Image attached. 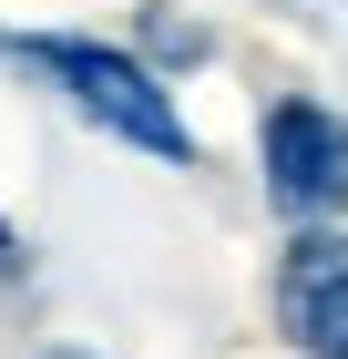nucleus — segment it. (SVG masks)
Listing matches in <instances>:
<instances>
[{
  "mask_svg": "<svg viewBox=\"0 0 348 359\" xmlns=\"http://www.w3.org/2000/svg\"><path fill=\"white\" fill-rule=\"evenodd\" d=\"M41 359H103V349H82V339H52V349H41Z\"/></svg>",
  "mask_w": 348,
  "mask_h": 359,
  "instance_id": "5",
  "label": "nucleus"
},
{
  "mask_svg": "<svg viewBox=\"0 0 348 359\" xmlns=\"http://www.w3.org/2000/svg\"><path fill=\"white\" fill-rule=\"evenodd\" d=\"M267 308H277V339L297 359H348V236L338 226L287 236V257L267 277Z\"/></svg>",
  "mask_w": 348,
  "mask_h": 359,
  "instance_id": "3",
  "label": "nucleus"
},
{
  "mask_svg": "<svg viewBox=\"0 0 348 359\" xmlns=\"http://www.w3.org/2000/svg\"><path fill=\"white\" fill-rule=\"evenodd\" d=\"M0 267H21V236H11V216H0Z\"/></svg>",
  "mask_w": 348,
  "mask_h": 359,
  "instance_id": "6",
  "label": "nucleus"
},
{
  "mask_svg": "<svg viewBox=\"0 0 348 359\" xmlns=\"http://www.w3.org/2000/svg\"><path fill=\"white\" fill-rule=\"evenodd\" d=\"M0 62L41 72L92 134L134 144L154 165H195V154H205L195 123H185V103H174V83H164L154 62H134L123 41H92V31H0Z\"/></svg>",
  "mask_w": 348,
  "mask_h": 359,
  "instance_id": "1",
  "label": "nucleus"
},
{
  "mask_svg": "<svg viewBox=\"0 0 348 359\" xmlns=\"http://www.w3.org/2000/svg\"><path fill=\"white\" fill-rule=\"evenodd\" d=\"M256 175H267V205L287 226H338L348 216V113H328L318 93H277L256 113Z\"/></svg>",
  "mask_w": 348,
  "mask_h": 359,
  "instance_id": "2",
  "label": "nucleus"
},
{
  "mask_svg": "<svg viewBox=\"0 0 348 359\" xmlns=\"http://www.w3.org/2000/svg\"><path fill=\"white\" fill-rule=\"evenodd\" d=\"M134 62H154V72H164V62H205V31L174 21V11H144V52Z\"/></svg>",
  "mask_w": 348,
  "mask_h": 359,
  "instance_id": "4",
  "label": "nucleus"
}]
</instances>
